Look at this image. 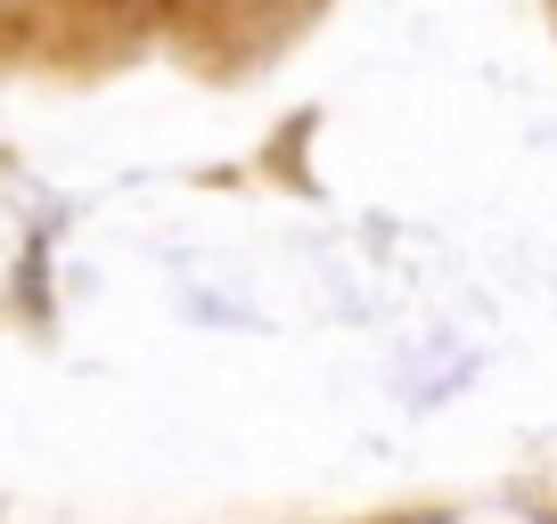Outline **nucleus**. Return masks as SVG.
Masks as SVG:
<instances>
[]
</instances>
